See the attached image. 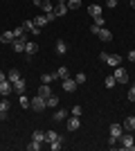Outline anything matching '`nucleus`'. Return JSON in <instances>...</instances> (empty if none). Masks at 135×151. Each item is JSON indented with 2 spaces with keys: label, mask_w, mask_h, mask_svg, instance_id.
I'll return each mask as SVG.
<instances>
[{
  "label": "nucleus",
  "mask_w": 135,
  "mask_h": 151,
  "mask_svg": "<svg viewBox=\"0 0 135 151\" xmlns=\"http://www.w3.org/2000/svg\"><path fill=\"white\" fill-rule=\"evenodd\" d=\"M43 2H45V0H34V5H36V7H41Z\"/></svg>",
  "instance_id": "obj_42"
},
{
  "label": "nucleus",
  "mask_w": 135,
  "mask_h": 151,
  "mask_svg": "<svg viewBox=\"0 0 135 151\" xmlns=\"http://www.w3.org/2000/svg\"><path fill=\"white\" fill-rule=\"evenodd\" d=\"M88 14H90V16H92V18H97V16H101V7H99V5H90L88 7Z\"/></svg>",
  "instance_id": "obj_19"
},
{
  "label": "nucleus",
  "mask_w": 135,
  "mask_h": 151,
  "mask_svg": "<svg viewBox=\"0 0 135 151\" xmlns=\"http://www.w3.org/2000/svg\"><path fill=\"white\" fill-rule=\"evenodd\" d=\"M56 138H59L56 131H52V129H50V131H45V142H47V145H50V142H54Z\"/></svg>",
  "instance_id": "obj_22"
},
{
  "label": "nucleus",
  "mask_w": 135,
  "mask_h": 151,
  "mask_svg": "<svg viewBox=\"0 0 135 151\" xmlns=\"http://www.w3.org/2000/svg\"><path fill=\"white\" fill-rule=\"evenodd\" d=\"M106 63H108L110 68H117V65L122 63V57H119V54H108V57H106Z\"/></svg>",
  "instance_id": "obj_9"
},
{
  "label": "nucleus",
  "mask_w": 135,
  "mask_h": 151,
  "mask_svg": "<svg viewBox=\"0 0 135 151\" xmlns=\"http://www.w3.org/2000/svg\"><path fill=\"white\" fill-rule=\"evenodd\" d=\"M68 14V5L65 2H56L54 5V16H65Z\"/></svg>",
  "instance_id": "obj_13"
},
{
  "label": "nucleus",
  "mask_w": 135,
  "mask_h": 151,
  "mask_svg": "<svg viewBox=\"0 0 135 151\" xmlns=\"http://www.w3.org/2000/svg\"><path fill=\"white\" fill-rule=\"evenodd\" d=\"M54 75H56V79H61V81H63V79H68V77H70V72H68V68H65V65H61Z\"/></svg>",
  "instance_id": "obj_18"
},
{
  "label": "nucleus",
  "mask_w": 135,
  "mask_h": 151,
  "mask_svg": "<svg viewBox=\"0 0 135 151\" xmlns=\"http://www.w3.org/2000/svg\"><path fill=\"white\" fill-rule=\"evenodd\" d=\"M56 54H59V57L68 54V43H65L63 38H59V41H56Z\"/></svg>",
  "instance_id": "obj_11"
},
{
  "label": "nucleus",
  "mask_w": 135,
  "mask_h": 151,
  "mask_svg": "<svg viewBox=\"0 0 135 151\" xmlns=\"http://www.w3.org/2000/svg\"><path fill=\"white\" fill-rule=\"evenodd\" d=\"M45 106H47V108L59 106V97H56V95H50V97H45Z\"/></svg>",
  "instance_id": "obj_17"
},
{
  "label": "nucleus",
  "mask_w": 135,
  "mask_h": 151,
  "mask_svg": "<svg viewBox=\"0 0 135 151\" xmlns=\"http://www.w3.org/2000/svg\"><path fill=\"white\" fill-rule=\"evenodd\" d=\"M7 79H9L11 83H16L20 79V72H18V70H9V72H7Z\"/></svg>",
  "instance_id": "obj_21"
},
{
  "label": "nucleus",
  "mask_w": 135,
  "mask_h": 151,
  "mask_svg": "<svg viewBox=\"0 0 135 151\" xmlns=\"http://www.w3.org/2000/svg\"><path fill=\"white\" fill-rule=\"evenodd\" d=\"M65 5H68V9H79V7H81V0H65Z\"/></svg>",
  "instance_id": "obj_26"
},
{
  "label": "nucleus",
  "mask_w": 135,
  "mask_h": 151,
  "mask_svg": "<svg viewBox=\"0 0 135 151\" xmlns=\"http://www.w3.org/2000/svg\"><path fill=\"white\" fill-rule=\"evenodd\" d=\"M41 145H43V142H36V140H32V142L27 145V151H39V149H41Z\"/></svg>",
  "instance_id": "obj_31"
},
{
  "label": "nucleus",
  "mask_w": 135,
  "mask_h": 151,
  "mask_svg": "<svg viewBox=\"0 0 135 151\" xmlns=\"http://www.w3.org/2000/svg\"><path fill=\"white\" fill-rule=\"evenodd\" d=\"M25 88H27V81H25V79H23V77H20L18 81L14 83V93H18V95H23V93H25Z\"/></svg>",
  "instance_id": "obj_12"
},
{
  "label": "nucleus",
  "mask_w": 135,
  "mask_h": 151,
  "mask_svg": "<svg viewBox=\"0 0 135 151\" xmlns=\"http://www.w3.org/2000/svg\"><path fill=\"white\" fill-rule=\"evenodd\" d=\"M11 108V104H9V99H0V113H7Z\"/></svg>",
  "instance_id": "obj_28"
},
{
  "label": "nucleus",
  "mask_w": 135,
  "mask_h": 151,
  "mask_svg": "<svg viewBox=\"0 0 135 151\" xmlns=\"http://www.w3.org/2000/svg\"><path fill=\"white\" fill-rule=\"evenodd\" d=\"M122 133H124V126L122 124H110V138H122Z\"/></svg>",
  "instance_id": "obj_8"
},
{
  "label": "nucleus",
  "mask_w": 135,
  "mask_h": 151,
  "mask_svg": "<svg viewBox=\"0 0 135 151\" xmlns=\"http://www.w3.org/2000/svg\"><path fill=\"white\" fill-rule=\"evenodd\" d=\"M97 36L101 38L104 43H108V41H113V32H110V29H106V27H101V29H99V34H97Z\"/></svg>",
  "instance_id": "obj_10"
},
{
  "label": "nucleus",
  "mask_w": 135,
  "mask_h": 151,
  "mask_svg": "<svg viewBox=\"0 0 135 151\" xmlns=\"http://www.w3.org/2000/svg\"><path fill=\"white\" fill-rule=\"evenodd\" d=\"M74 81H77V83H86V72H79V75H74Z\"/></svg>",
  "instance_id": "obj_33"
},
{
  "label": "nucleus",
  "mask_w": 135,
  "mask_h": 151,
  "mask_svg": "<svg viewBox=\"0 0 135 151\" xmlns=\"http://www.w3.org/2000/svg\"><path fill=\"white\" fill-rule=\"evenodd\" d=\"M47 20H50V18H47V16H36V18H34V23H36V25H39V27H43L45 23H47Z\"/></svg>",
  "instance_id": "obj_32"
},
{
  "label": "nucleus",
  "mask_w": 135,
  "mask_h": 151,
  "mask_svg": "<svg viewBox=\"0 0 135 151\" xmlns=\"http://www.w3.org/2000/svg\"><path fill=\"white\" fill-rule=\"evenodd\" d=\"M113 77H115L117 83H129V72H126L124 68H119V65L113 70Z\"/></svg>",
  "instance_id": "obj_2"
},
{
  "label": "nucleus",
  "mask_w": 135,
  "mask_h": 151,
  "mask_svg": "<svg viewBox=\"0 0 135 151\" xmlns=\"http://www.w3.org/2000/svg\"><path fill=\"white\" fill-rule=\"evenodd\" d=\"M11 93H14V83L9 81V79L0 83V95H2V97H9V95H11Z\"/></svg>",
  "instance_id": "obj_6"
},
{
  "label": "nucleus",
  "mask_w": 135,
  "mask_h": 151,
  "mask_svg": "<svg viewBox=\"0 0 135 151\" xmlns=\"http://www.w3.org/2000/svg\"><path fill=\"white\" fill-rule=\"evenodd\" d=\"M131 5H133V9H135V0H131Z\"/></svg>",
  "instance_id": "obj_43"
},
{
  "label": "nucleus",
  "mask_w": 135,
  "mask_h": 151,
  "mask_svg": "<svg viewBox=\"0 0 135 151\" xmlns=\"http://www.w3.org/2000/svg\"><path fill=\"white\" fill-rule=\"evenodd\" d=\"M18 101H20V106H23V108H29V106H32V101L27 99V95H25V93L18 97Z\"/></svg>",
  "instance_id": "obj_25"
},
{
  "label": "nucleus",
  "mask_w": 135,
  "mask_h": 151,
  "mask_svg": "<svg viewBox=\"0 0 135 151\" xmlns=\"http://www.w3.org/2000/svg\"><path fill=\"white\" fill-rule=\"evenodd\" d=\"M81 113H84V108H81V106H72V115L81 117Z\"/></svg>",
  "instance_id": "obj_35"
},
{
  "label": "nucleus",
  "mask_w": 135,
  "mask_h": 151,
  "mask_svg": "<svg viewBox=\"0 0 135 151\" xmlns=\"http://www.w3.org/2000/svg\"><path fill=\"white\" fill-rule=\"evenodd\" d=\"M32 140H36V142H45V133L41 131V129H36V131L32 133Z\"/></svg>",
  "instance_id": "obj_23"
},
{
  "label": "nucleus",
  "mask_w": 135,
  "mask_h": 151,
  "mask_svg": "<svg viewBox=\"0 0 135 151\" xmlns=\"http://www.w3.org/2000/svg\"><path fill=\"white\" fill-rule=\"evenodd\" d=\"M32 108H34V111H36V113H41L43 108H47V106H45V97H41V95H36V97H34V99H32Z\"/></svg>",
  "instance_id": "obj_3"
},
{
  "label": "nucleus",
  "mask_w": 135,
  "mask_h": 151,
  "mask_svg": "<svg viewBox=\"0 0 135 151\" xmlns=\"http://www.w3.org/2000/svg\"><path fill=\"white\" fill-rule=\"evenodd\" d=\"M54 79H56V75H50V72H45V75L41 77V81H43V83H52Z\"/></svg>",
  "instance_id": "obj_30"
},
{
  "label": "nucleus",
  "mask_w": 135,
  "mask_h": 151,
  "mask_svg": "<svg viewBox=\"0 0 135 151\" xmlns=\"http://www.w3.org/2000/svg\"><path fill=\"white\" fill-rule=\"evenodd\" d=\"M79 126H81V122H79V117H77V115H72L70 120H68V131H77Z\"/></svg>",
  "instance_id": "obj_14"
},
{
  "label": "nucleus",
  "mask_w": 135,
  "mask_h": 151,
  "mask_svg": "<svg viewBox=\"0 0 135 151\" xmlns=\"http://www.w3.org/2000/svg\"><path fill=\"white\" fill-rule=\"evenodd\" d=\"M106 7H110V9H113V7H117V0H106Z\"/></svg>",
  "instance_id": "obj_40"
},
{
  "label": "nucleus",
  "mask_w": 135,
  "mask_h": 151,
  "mask_svg": "<svg viewBox=\"0 0 135 151\" xmlns=\"http://www.w3.org/2000/svg\"><path fill=\"white\" fill-rule=\"evenodd\" d=\"M124 129H126V131H135V117H126V122H124Z\"/></svg>",
  "instance_id": "obj_24"
},
{
  "label": "nucleus",
  "mask_w": 135,
  "mask_h": 151,
  "mask_svg": "<svg viewBox=\"0 0 135 151\" xmlns=\"http://www.w3.org/2000/svg\"><path fill=\"white\" fill-rule=\"evenodd\" d=\"M119 145H122V149H126V151H135V140H133V135H129V133H122V138L117 140Z\"/></svg>",
  "instance_id": "obj_1"
},
{
  "label": "nucleus",
  "mask_w": 135,
  "mask_h": 151,
  "mask_svg": "<svg viewBox=\"0 0 135 151\" xmlns=\"http://www.w3.org/2000/svg\"><path fill=\"white\" fill-rule=\"evenodd\" d=\"M14 38H16V36H14L11 29H7V32H2V34H0V41H2V43H11Z\"/></svg>",
  "instance_id": "obj_16"
},
{
  "label": "nucleus",
  "mask_w": 135,
  "mask_h": 151,
  "mask_svg": "<svg viewBox=\"0 0 135 151\" xmlns=\"http://www.w3.org/2000/svg\"><path fill=\"white\" fill-rule=\"evenodd\" d=\"M2 81H7V75H5V72H0V83H2Z\"/></svg>",
  "instance_id": "obj_41"
},
{
  "label": "nucleus",
  "mask_w": 135,
  "mask_h": 151,
  "mask_svg": "<svg viewBox=\"0 0 135 151\" xmlns=\"http://www.w3.org/2000/svg\"><path fill=\"white\" fill-rule=\"evenodd\" d=\"M36 95H41V97H50V95H52V90H50V83H43V86L39 88V93H36Z\"/></svg>",
  "instance_id": "obj_20"
},
{
  "label": "nucleus",
  "mask_w": 135,
  "mask_h": 151,
  "mask_svg": "<svg viewBox=\"0 0 135 151\" xmlns=\"http://www.w3.org/2000/svg\"><path fill=\"white\" fill-rule=\"evenodd\" d=\"M23 34H25V27H23V25L14 29V36H16V38H18V36H23Z\"/></svg>",
  "instance_id": "obj_34"
},
{
  "label": "nucleus",
  "mask_w": 135,
  "mask_h": 151,
  "mask_svg": "<svg viewBox=\"0 0 135 151\" xmlns=\"http://www.w3.org/2000/svg\"><path fill=\"white\" fill-rule=\"evenodd\" d=\"M115 77H113V75H108V77H106V79H104V86H106V88H113V86H115Z\"/></svg>",
  "instance_id": "obj_27"
},
{
  "label": "nucleus",
  "mask_w": 135,
  "mask_h": 151,
  "mask_svg": "<svg viewBox=\"0 0 135 151\" xmlns=\"http://www.w3.org/2000/svg\"><path fill=\"white\" fill-rule=\"evenodd\" d=\"M11 45H14V52H25L27 41H25V36H18V38H14V41H11Z\"/></svg>",
  "instance_id": "obj_5"
},
{
  "label": "nucleus",
  "mask_w": 135,
  "mask_h": 151,
  "mask_svg": "<svg viewBox=\"0 0 135 151\" xmlns=\"http://www.w3.org/2000/svg\"><path fill=\"white\" fill-rule=\"evenodd\" d=\"M25 52H27V57H34V54L39 52V45H36V43H32V41H27V45H25Z\"/></svg>",
  "instance_id": "obj_15"
},
{
  "label": "nucleus",
  "mask_w": 135,
  "mask_h": 151,
  "mask_svg": "<svg viewBox=\"0 0 135 151\" xmlns=\"http://www.w3.org/2000/svg\"><path fill=\"white\" fill-rule=\"evenodd\" d=\"M129 101H135V86L129 90Z\"/></svg>",
  "instance_id": "obj_36"
},
{
  "label": "nucleus",
  "mask_w": 135,
  "mask_h": 151,
  "mask_svg": "<svg viewBox=\"0 0 135 151\" xmlns=\"http://www.w3.org/2000/svg\"><path fill=\"white\" fill-rule=\"evenodd\" d=\"M95 25H99V27H104V16H97V18H95Z\"/></svg>",
  "instance_id": "obj_38"
},
{
  "label": "nucleus",
  "mask_w": 135,
  "mask_h": 151,
  "mask_svg": "<svg viewBox=\"0 0 135 151\" xmlns=\"http://www.w3.org/2000/svg\"><path fill=\"white\" fill-rule=\"evenodd\" d=\"M65 117H68V113H65L63 108H59L56 113H54V120H56V122H61V120H65Z\"/></svg>",
  "instance_id": "obj_29"
},
{
  "label": "nucleus",
  "mask_w": 135,
  "mask_h": 151,
  "mask_svg": "<svg viewBox=\"0 0 135 151\" xmlns=\"http://www.w3.org/2000/svg\"><path fill=\"white\" fill-rule=\"evenodd\" d=\"M99 29H101V27H99V25H95V23L90 25V32H92V34H99Z\"/></svg>",
  "instance_id": "obj_37"
},
{
  "label": "nucleus",
  "mask_w": 135,
  "mask_h": 151,
  "mask_svg": "<svg viewBox=\"0 0 135 151\" xmlns=\"http://www.w3.org/2000/svg\"><path fill=\"white\" fill-rule=\"evenodd\" d=\"M23 27H25L27 32H32V34H36V36H39V34H41V27L36 25V23H34V18L25 20V23H23Z\"/></svg>",
  "instance_id": "obj_7"
},
{
  "label": "nucleus",
  "mask_w": 135,
  "mask_h": 151,
  "mask_svg": "<svg viewBox=\"0 0 135 151\" xmlns=\"http://www.w3.org/2000/svg\"><path fill=\"white\" fill-rule=\"evenodd\" d=\"M126 57H129V61H131V63H135V50H131Z\"/></svg>",
  "instance_id": "obj_39"
},
{
  "label": "nucleus",
  "mask_w": 135,
  "mask_h": 151,
  "mask_svg": "<svg viewBox=\"0 0 135 151\" xmlns=\"http://www.w3.org/2000/svg\"><path fill=\"white\" fill-rule=\"evenodd\" d=\"M77 86H79V83L74 81V77L63 79V90H65V93H74V90H77Z\"/></svg>",
  "instance_id": "obj_4"
}]
</instances>
